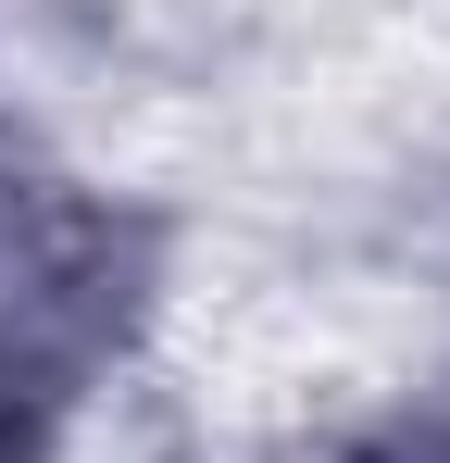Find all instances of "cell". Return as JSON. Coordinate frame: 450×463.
I'll use <instances>...</instances> for the list:
<instances>
[{
    "instance_id": "6da1fadb",
    "label": "cell",
    "mask_w": 450,
    "mask_h": 463,
    "mask_svg": "<svg viewBox=\"0 0 450 463\" xmlns=\"http://www.w3.org/2000/svg\"><path fill=\"white\" fill-rule=\"evenodd\" d=\"M75 238L88 226L0 151V388L25 376V364L75 326V301H88V250H75Z\"/></svg>"
}]
</instances>
